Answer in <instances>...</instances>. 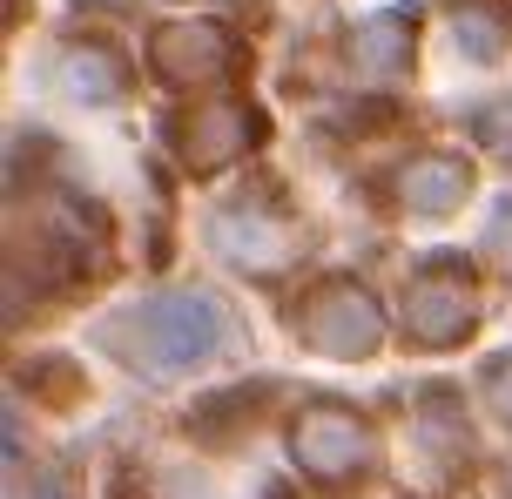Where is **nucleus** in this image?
Wrapping results in <instances>:
<instances>
[{
  "label": "nucleus",
  "instance_id": "2",
  "mask_svg": "<svg viewBox=\"0 0 512 499\" xmlns=\"http://www.w3.org/2000/svg\"><path fill=\"white\" fill-rule=\"evenodd\" d=\"M297 446H304V459L317 466V473H344V466H351L344 452H364V432L351 419L324 412V419H304V425H297Z\"/></svg>",
  "mask_w": 512,
  "mask_h": 499
},
{
  "label": "nucleus",
  "instance_id": "3",
  "mask_svg": "<svg viewBox=\"0 0 512 499\" xmlns=\"http://www.w3.org/2000/svg\"><path fill=\"white\" fill-rule=\"evenodd\" d=\"M499 398H506V412H512V371H499Z\"/></svg>",
  "mask_w": 512,
  "mask_h": 499
},
{
  "label": "nucleus",
  "instance_id": "1",
  "mask_svg": "<svg viewBox=\"0 0 512 499\" xmlns=\"http://www.w3.org/2000/svg\"><path fill=\"white\" fill-rule=\"evenodd\" d=\"M122 338L135 344V365L149 371H176L196 365L223 344V311L209 297H162V304H142V311L122 324Z\"/></svg>",
  "mask_w": 512,
  "mask_h": 499
}]
</instances>
